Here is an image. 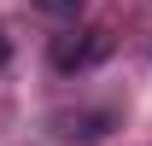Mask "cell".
Listing matches in <instances>:
<instances>
[{
	"instance_id": "cell-3",
	"label": "cell",
	"mask_w": 152,
	"mask_h": 146,
	"mask_svg": "<svg viewBox=\"0 0 152 146\" xmlns=\"http://www.w3.org/2000/svg\"><path fill=\"white\" fill-rule=\"evenodd\" d=\"M41 12H53V18H76L82 12V0H35Z\"/></svg>"
},
{
	"instance_id": "cell-4",
	"label": "cell",
	"mask_w": 152,
	"mask_h": 146,
	"mask_svg": "<svg viewBox=\"0 0 152 146\" xmlns=\"http://www.w3.org/2000/svg\"><path fill=\"white\" fill-rule=\"evenodd\" d=\"M6 64H12V35L0 29V70H6Z\"/></svg>"
},
{
	"instance_id": "cell-1",
	"label": "cell",
	"mask_w": 152,
	"mask_h": 146,
	"mask_svg": "<svg viewBox=\"0 0 152 146\" xmlns=\"http://www.w3.org/2000/svg\"><path fill=\"white\" fill-rule=\"evenodd\" d=\"M99 58H111V29H70L53 41V70H94Z\"/></svg>"
},
{
	"instance_id": "cell-2",
	"label": "cell",
	"mask_w": 152,
	"mask_h": 146,
	"mask_svg": "<svg viewBox=\"0 0 152 146\" xmlns=\"http://www.w3.org/2000/svg\"><path fill=\"white\" fill-rule=\"evenodd\" d=\"M111 123H117L111 111H58V117H53V134L70 140V146H88V140H99Z\"/></svg>"
}]
</instances>
